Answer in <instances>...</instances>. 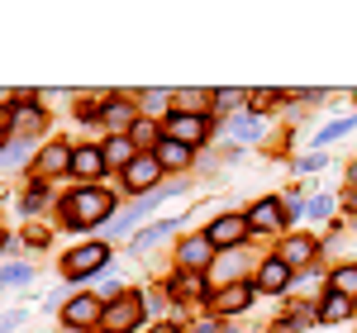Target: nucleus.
<instances>
[{"label":"nucleus","instance_id":"4468645a","mask_svg":"<svg viewBox=\"0 0 357 333\" xmlns=\"http://www.w3.org/2000/svg\"><path fill=\"white\" fill-rule=\"evenodd\" d=\"M257 286H262V291H286V286H291V267H286V262H281V257H267V262H262V272H257Z\"/></svg>","mask_w":357,"mask_h":333},{"label":"nucleus","instance_id":"e433bc0d","mask_svg":"<svg viewBox=\"0 0 357 333\" xmlns=\"http://www.w3.org/2000/svg\"><path fill=\"white\" fill-rule=\"evenodd\" d=\"M353 181H357V166H353V171H348V186H353Z\"/></svg>","mask_w":357,"mask_h":333},{"label":"nucleus","instance_id":"9d476101","mask_svg":"<svg viewBox=\"0 0 357 333\" xmlns=\"http://www.w3.org/2000/svg\"><path fill=\"white\" fill-rule=\"evenodd\" d=\"M243 219H248V229H257V233H276V229L286 224V205H276V200H257Z\"/></svg>","mask_w":357,"mask_h":333},{"label":"nucleus","instance_id":"7ed1b4c3","mask_svg":"<svg viewBox=\"0 0 357 333\" xmlns=\"http://www.w3.org/2000/svg\"><path fill=\"white\" fill-rule=\"evenodd\" d=\"M110 262V248L105 243H86V248H77V252H67V262H62V272L72 281H82V277H91V272H100Z\"/></svg>","mask_w":357,"mask_h":333},{"label":"nucleus","instance_id":"2f4dec72","mask_svg":"<svg viewBox=\"0 0 357 333\" xmlns=\"http://www.w3.org/2000/svg\"><path fill=\"white\" fill-rule=\"evenodd\" d=\"M324 215H329V200H324V195H319V200H310V219H324Z\"/></svg>","mask_w":357,"mask_h":333},{"label":"nucleus","instance_id":"7c9ffc66","mask_svg":"<svg viewBox=\"0 0 357 333\" xmlns=\"http://www.w3.org/2000/svg\"><path fill=\"white\" fill-rule=\"evenodd\" d=\"M167 229H172V224H158V229H148V233H143V238H138V248H148V243H158V238H162Z\"/></svg>","mask_w":357,"mask_h":333},{"label":"nucleus","instance_id":"cd10ccee","mask_svg":"<svg viewBox=\"0 0 357 333\" xmlns=\"http://www.w3.org/2000/svg\"><path fill=\"white\" fill-rule=\"evenodd\" d=\"M0 281H5V286H24V281H29V267H5V272H0Z\"/></svg>","mask_w":357,"mask_h":333},{"label":"nucleus","instance_id":"a211bd4d","mask_svg":"<svg viewBox=\"0 0 357 333\" xmlns=\"http://www.w3.org/2000/svg\"><path fill=\"white\" fill-rule=\"evenodd\" d=\"M248 300H252V286L238 281V286H229V291L215 295V309H220V314H234V309H248Z\"/></svg>","mask_w":357,"mask_h":333},{"label":"nucleus","instance_id":"f257e3e1","mask_svg":"<svg viewBox=\"0 0 357 333\" xmlns=\"http://www.w3.org/2000/svg\"><path fill=\"white\" fill-rule=\"evenodd\" d=\"M114 210V195L100 191V186H82L77 195H67L62 200V219L67 229H86V224H100L105 215Z\"/></svg>","mask_w":357,"mask_h":333},{"label":"nucleus","instance_id":"6ab92c4d","mask_svg":"<svg viewBox=\"0 0 357 333\" xmlns=\"http://www.w3.org/2000/svg\"><path fill=\"white\" fill-rule=\"evenodd\" d=\"M100 119H105L110 129H124V134H129V129H134V124H138V114H134V105H129V100H110Z\"/></svg>","mask_w":357,"mask_h":333},{"label":"nucleus","instance_id":"5701e85b","mask_svg":"<svg viewBox=\"0 0 357 333\" xmlns=\"http://www.w3.org/2000/svg\"><path fill=\"white\" fill-rule=\"evenodd\" d=\"M129 143H134V148H153V143H162V134H158L153 119H138L134 129H129Z\"/></svg>","mask_w":357,"mask_h":333},{"label":"nucleus","instance_id":"72a5a7b5","mask_svg":"<svg viewBox=\"0 0 357 333\" xmlns=\"http://www.w3.org/2000/svg\"><path fill=\"white\" fill-rule=\"evenodd\" d=\"M5 124H10V110H5V105H0V129H5Z\"/></svg>","mask_w":357,"mask_h":333},{"label":"nucleus","instance_id":"473e14b6","mask_svg":"<svg viewBox=\"0 0 357 333\" xmlns=\"http://www.w3.org/2000/svg\"><path fill=\"white\" fill-rule=\"evenodd\" d=\"M305 171H314V166H324V153H310V157H301Z\"/></svg>","mask_w":357,"mask_h":333},{"label":"nucleus","instance_id":"6e6552de","mask_svg":"<svg viewBox=\"0 0 357 333\" xmlns=\"http://www.w3.org/2000/svg\"><path fill=\"white\" fill-rule=\"evenodd\" d=\"M238 277H243V252H224V257H215L210 262V272H205V281L210 286H220V291H229V286H238Z\"/></svg>","mask_w":357,"mask_h":333},{"label":"nucleus","instance_id":"f03ea898","mask_svg":"<svg viewBox=\"0 0 357 333\" xmlns=\"http://www.w3.org/2000/svg\"><path fill=\"white\" fill-rule=\"evenodd\" d=\"M138 319H143V295H119V300H110L105 305V314H100V324H105V333H134Z\"/></svg>","mask_w":357,"mask_h":333},{"label":"nucleus","instance_id":"9b49d317","mask_svg":"<svg viewBox=\"0 0 357 333\" xmlns=\"http://www.w3.org/2000/svg\"><path fill=\"white\" fill-rule=\"evenodd\" d=\"M276 257H281L291 272H296V267H310V262H314V238L296 233V238H286V243H281V252H276Z\"/></svg>","mask_w":357,"mask_h":333},{"label":"nucleus","instance_id":"4be33fe9","mask_svg":"<svg viewBox=\"0 0 357 333\" xmlns=\"http://www.w3.org/2000/svg\"><path fill=\"white\" fill-rule=\"evenodd\" d=\"M167 291H172V295H181V300H186V295H200V291H205V277H200V272H181Z\"/></svg>","mask_w":357,"mask_h":333},{"label":"nucleus","instance_id":"bb28decb","mask_svg":"<svg viewBox=\"0 0 357 333\" xmlns=\"http://www.w3.org/2000/svg\"><path fill=\"white\" fill-rule=\"evenodd\" d=\"M24 157V143H0V166H15Z\"/></svg>","mask_w":357,"mask_h":333},{"label":"nucleus","instance_id":"a878e982","mask_svg":"<svg viewBox=\"0 0 357 333\" xmlns=\"http://www.w3.org/2000/svg\"><path fill=\"white\" fill-rule=\"evenodd\" d=\"M248 105H252V114H267V105H276V91H252Z\"/></svg>","mask_w":357,"mask_h":333},{"label":"nucleus","instance_id":"aec40b11","mask_svg":"<svg viewBox=\"0 0 357 333\" xmlns=\"http://www.w3.org/2000/svg\"><path fill=\"white\" fill-rule=\"evenodd\" d=\"M229 139H234V143H257V139H262V119H257V114L229 119Z\"/></svg>","mask_w":357,"mask_h":333},{"label":"nucleus","instance_id":"423d86ee","mask_svg":"<svg viewBox=\"0 0 357 333\" xmlns=\"http://www.w3.org/2000/svg\"><path fill=\"white\" fill-rule=\"evenodd\" d=\"M243 233H248V219H238V215H220V219L205 229V238H210L215 248H229V252L243 243Z\"/></svg>","mask_w":357,"mask_h":333},{"label":"nucleus","instance_id":"ddd939ff","mask_svg":"<svg viewBox=\"0 0 357 333\" xmlns=\"http://www.w3.org/2000/svg\"><path fill=\"white\" fill-rule=\"evenodd\" d=\"M314 319H319V324H343V319H353V300L338 295V291H329V295L319 300V309H314Z\"/></svg>","mask_w":357,"mask_h":333},{"label":"nucleus","instance_id":"ea45409f","mask_svg":"<svg viewBox=\"0 0 357 333\" xmlns=\"http://www.w3.org/2000/svg\"><path fill=\"white\" fill-rule=\"evenodd\" d=\"M353 229H357V219H353Z\"/></svg>","mask_w":357,"mask_h":333},{"label":"nucleus","instance_id":"4c0bfd02","mask_svg":"<svg viewBox=\"0 0 357 333\" xmlns=\"http://www.w3.org/2000/svg\"><path fill=\"white\" fill-rule=\"evenodd\" d=\"M0 248H5V229H0Z\"/></svg>","mask_w":357,"mask_h":333},{"label":"nucleus","instance_id":"39448f33","mask_svg":"<svg viewBox=\"0 0 357 333\" xmlns=\"http://www.w3.org/2000/svg\"><path fill=\"white\" fill-rule=\"evenodd\" d=\"M100 314H105V305H100L96 295H72V300L62 305L67 329H91V324H100Z\"/></svg>","mask_w":357,"mask_h":333},{"label":"nucleus","instance_id":"2eb2a0df","mask_svg":"<svg viewBox=\"0 0 357 333\" xmlns=\"http://www.w3.org/2000/svg\"><path fill=\"white\" fill-rule=\"evenodd\" d=\"M67 166H72V148H67V143H53V148L38 153V171H43V176H57V171H67Z\"/></svg>","mask_w":357,"mask_h":333},{"label":"nucleus","instance_id":"20e7f679","mask_svg":"<svg viewBox=\"0 0 357 333\" xmlns=\"http://www.w3.org/2000/svg\"><path fill=\"white\" fill-rule=\"evenodd\" d=\"M162 181V162H158V153H138L134 162L124 166V186L129 191H153Z\"/></svg>","mask_w":357,"mask_h":333},{"label":"nucleus","instance_id":"f704fd0d","mask_svg":"<svg viewBox=\"0 0 357 333\" xmlns=\"http://www.w3.org/2000/svg\"><path fill=\"white\" fill-rule=\"evenodd\" d=\"M153 333H176V329H172V324H158V329H153Z\"/></svg>","mask_w":357,"mask_h":333},{"label":"nucleus","instance_id":"f8f14e48","mask_svg":"<svg viewBox=\"0 0 357 333\" xmlns=\"http://www.w3.org/2000/svg\"><path fill=\"white\" fill-rule=\"evenodd\" d=\"M72 171H77L82 181L100 176V171H105V153H100V148H91V143H86V148H72Z\"/></svg>","mask_w":357,"mask_h":333},{"label":"nucleus","instance_id":"1a4fd4ad","mask_svg":"<svg viewBox=\"0 0 357 333\" xmlns=\"http://www.w3.org/2000/svg\"><path fill=\"white\" fill-rule=\"evenodd\" d=\"M210 252H215L210 238H181L176 262H181V272H210Z\"/></svg>","mask_w":357,"mask_h":333},{"label":"nucleus","instance_id":"0eeeda50","mask_svg":"<svg viewBox=\"0 0 357 333\" xmlns=\"http://www.w3.org/2000/svg\"><path fill=\"white\" fill-rule=\"evenodd\" d=\"M167 139L186 143V148L205 143V114H172V119H167Z\"/></svg>","mask_w":357,"mask_h":333},{"label":"nucleus","instance_id":"58836bf2","mask_svg":"<svg viewBox=\"0 0 357 333\" xmlns=\"http://www.w3.org/2000/svg\"><path fill=\"white\" fill-rule=\"evenodd\" d=\"M67 333H77V329H67Z\"/></svg>","mask_w":357,"mask_h":333},{"label":"nucleus","instance_id":"c85d7f7f","mask_svg":"<svg viewBox=\"0 0 357 333\" xmlns=\"http://www.w3.org/2000/svg\"><path fill=\"white\" fill-rule=\"evenodd\" d=\"M348 129H353V119H338V124H329V129L319 134V143H329V139H343Z\"/></svg>","mask_w":357,"mask_h":333},{"label":"nucleus","instance_id":"c9c22d12","mask_svg":"<svg viewBox=\"0 0 357 333\" xmlns=\"http://www.w3.org/2000/svg\"><path fill=\"white\" fill-rule=\"evenodd\" d=\"M348 205H353V210H357V191H348Z\"/></svg>","mask_w":357,"mask_h":333},{"label":"nucleus","instance_id":"412c9836","mask_svg":"<svg viewBox=\"0 0 357 333\" xmlns=\"http://www.w3.org/2000/svg\"><path fill=\"white\" fill-rule=\"evenodd\" d=\"M210 100H215L210 91H176V105H181L176 114H205V105H210Z\"/></svg>","mask_w":357,"mask_h":333},{"label":"nucleus","instance_id":"393cba45","mask_svg":"<svg viewBox=\"0 0 357 333\" xmlns=\"http://www.w3.org/2000/svg\"><path fill=\"white\" fill-rule=\"evenodd\" d=\"M333 291L353 300L357 295V267H338V272H333Z\"/></svg>","mask_w":357,"mask_h":333},{"label":"nucleus","instance_id":"f3484780","mask_svg":"<svg viewBox=\"0 0 357 333\" xmlns=\"http://www.w3.org/2000/svg\"><path fill=\"white\" fill-rule=\"evenodd\" d=\"M100 153H105V166H119V171H124V166H129V162L138 157V153H134V143H129V134H114V139L105 143Z\"/></svg>","mask_w":357,"mask_h":333},{"label":"nucleus","instance_id":"b1692460","mask_svg":"<svg viewBox=\"0 0 357 333\" xmlns=\"http://www.w3.org/2000/svg\"><path fill=\"white\" fill-rule=\"evenodd\" d=\"M10 124H15V129H20V134H33V129H38V124H43V114L33 110V105H20V110H10Z\"/></svg>","mask_w":357,"mask_h":333},{"label":"nucleus","instance_id":"dca6fc26","mask_svg":"<svg viewBox=\"0 0 357 333\" xmlns=\"http://www.w3.org/2000/svg\"><path fill=\"white\" fill-rule=\"evenodd\" d=\"M158 162H162V171H181V166H191V148H186V143L162 139V143H158Z\"/></svg>","mask_w":357,"mask_h":333},{"label":"nucleus","instance_id":"c756f323","mask_svg":"<svg viewBox=\"0 0 357 333\" xmlns=\"http://www.w3.org/2000/svg\"><path fill=\"white\" fill-rule=\"evenodd\" d=\"M215 100H220V105H243L248 95L243 91H215Z\"/></svg>","mask_w":357,"mask_h":333}]
</instances>
